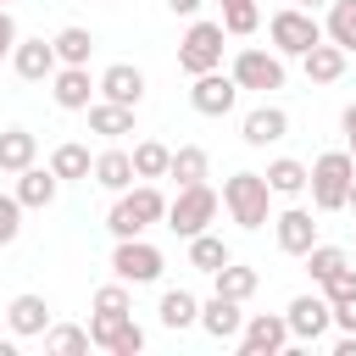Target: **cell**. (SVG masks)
<instances>
[{
	"mask_svg": "<svg viewBox=\"0 0 356 356\" xmlns=\"http://www.w3.org/2000/svg\"><path fill=\"white\" fill-rule=\"evenodd\" d=\"M156 217H167V195H161V189H150V184H139V189L117 195V206H111L106 228H111L117 239H134V234H139V228H150Z\"/></svg>",
	"mask_w": 356,
	"mask_h": 356,
	"instance_id": "cell-1",
	"label": "cell"
},
{
	"mask_svg": "<svg viewBox=\"0 0 356 356\" xmlns=\"http://www.w3.org/2000/svg\"><path fill=\"white\" fill-rule=\"evenodd\" d=\"M217 217V189L200 178V184H178V195L167 200V222H172V234H184V239H195V234H206V222Z\"/></svg>",
	"mask_w": 356,
	"mask_h": 356,
	"instance_id": "cell-2",
	"label": "cell"
},
{
	"mask_svg": "<svg viewBox=\"0 0 356 356\" xmlns=\"http://www.w3.org/2000/svg\"><path fill=\"white\" fill-rule=\"evenodd\" d=\"M267 195H273V184H267L261 172H234V178L222 184V206L234 211L239 228H261V222H267Z\"/></svg>",
	"mask_w": 356,
	"mask_h": 356,
	"instance_id": "cell-3",
	"label": "cell"
},
{
	"mask_svg": "<svg viewBox=\"0 0 356 356\" xmlns=\"http://www.w3.org/2000/svg\"><path fill=\"white\" fill-rule=\"evenodd\" d=\"M350 178H356V161H350L345 150L317 156V161H312V200H317L323 211L345 206V200H350Z\"/></svg>",
	"mask_w": 356,
	"mask_h": 356,
	"instance_id": "cell-4",
	"label": "cell"
},
{
	"mask_svg": "<svg viewBox=\"0 0 356 356\" xmlns=\"http://www.w3.org/2000/svg\"><path fill=\"white\" fill-rule=\"evenodd\" d=\"M222 22H189V33L178 39V67L184 72H211L222 61Z\"/></svg>",
	"mask_w": 356,
	"mask_h": 356,
	"instance_id": "cell-5",
	"label": "cell"
},
{
	"mask_svg": "<svg viewBox=\"0 0 356 356\" xmlns=\"http://www.w3.org/2000/svg\"><path fill=\"white\" fill-rule=\"evenodd\" d=\"M267 33H273V44H278L284 56H306V50H312V44L323 39L317 17H312V11H300V6H289V11H273Z\"/></svg>",
	"mask_w": 356,
	"mask_h": 356,
	"instance_id": "cell-6",
	"label": "cell"
},
{
	"mask_svg": "<svg viewBox=\"0 0 356 356\" xmlns=\"http://www.w3.org/2000/svg\"><path fill=\"white\" fill-rule=\"evenodd\" d=\"M111 267H117V278H122V284H150V278L161 273V250H156V245H145V239L134 234V239H117Z\"/></svg>",
	"mask_w": 356,
	"mask_h": 356,
	"instance_id": "cell-7",
	"label": "cell"
},
{
	"mask_svg": "<svg viewBox=\"0 0 356 356\" xmlns=\"http://www.w3.org/2000/svg\"><path fill=\"white\" fill-rule=\"evenodd\" d=\"M234 78H239V89H284V61L267 50H239Z\"/></svg>",
	"mask_w": 356,
	"mask_h": 356,
	"instance_id": "cell-8",
	"label": "cell"
},
{
	"mask_svg": "<svg viewBox=\"0 0 356 356\" xmlns=\"http://www.w3.org/2000/svg\"><path fill=\"white\" fill-rule=\"evenodd\" d=\"M234 95H239V78H222L217 67H211V72H195V89H189L195 111H206V117H222V111L234 106Z\"/></svg>",
	"mask_w": 356,
	"mask_h": 356,
	"instance_id": "cell-9",
	"label": "cell"
},
{
	"mask_svg": "<svg viewBox=\"0 0 356 356\" xmlns=\"http://www.w3.org/2000/svg\"><path fill=\"white\" fill-rule=\"evenodd\" d=\"M284 339H289V317L261 312V317H250V328H245L239 350H245V356H273V350H284Z\"/></svg>",
	"mask_w": 356,
	"mask_h": 356,
	"instance_id": "cell-10",
	"label": "cell"
},
{
	"mask_svg": "<svg viewBox=\"0 0 356 356\" xmlns=\"http://www.w3.org/2000/svg\"><path fill=\"white\" fill-rule=\"evenodd\" d=\"M328 317H334L328 295H295L289 300V334H300V339H317L328 328Z\"/></svg>",
	"mask_w": 356,
	"mask_h": 356,
	"instance_id": "cell-11",
	"label": "cell"
},
{
	"mask_svg": "<svg viewBox=\"0 0 356 356\" xmlns=\"http://www.w3.org/2000/svg\"><path fill=\"white\" fill-rule=\"evenodd\" d=\"M11 56H17V72H22V78H33V83H39V78H50V72H56V61H61V56H56V39H17V50H11Z\"/></svg>",
	"mask_w": 356,
	"mask_h": 356,
	"instance_id": "cell-12",
	"label": "cell"
},
{
	"mask_svg": "<svg viewBox=\"0 0 356 356\" xmlns=\"http://www.w3.org/2000/svg\"><path fill=\"white\" fill-rule=\"evenodd\" d=\"M100 89H106V100L139 106V100H145V72H139V67H128V61H117V67H106V72H100Z\"/></svg>",
	"mask_w": 356,
	"mask_h": 356,
	"instance_id": "cell-13",
	"label": "cell"
},
{
	"mask_svg": "<svg viewBox=\"0 0 356 356\" xmlns=\"http://www.w3.org/2000/svg\"><path fill=\"white\" fill-rule=\"evenodd\" d=\"M278 222V245L289 250V256H306L312 245H317V222H312V211H284V217H273Z\"/></svg>",
	"mask_w": 356,
	"mask_h": 356,
	"instance_id": "cell-14",
	"label": "cell"
},
{
	"mask_svg": "<svg viewBox=\"0 0 356 356\" xmlns=\"http://www.w3.org/2000/svg\"><path fill=\"white\" fill-rule=\"evenodd\" d=\"M6 317H11V334H44L50 306H44V295H11Z\"/></svg>",
	"mask_w": 356,
	"mask_h": 356,
	"instance_id": "cell-15",
	"label": "cell"
},
{
	"mask_svg": "<svg viewBox=\"0 0 356 356\" xmlns=\"http://www.w3.org/2000/svg\"><path fill=\"white\" fill-rule=\"evenodd\" d=\"M200 323H206V334H217V339H234V334H239V300L217 289V295L200 306Z\"/></svg>",
	"mask_w": 356,
	"mask_h": 356,
	"instance_id": "cell-16",
	"label": "cell"
},
{
	"mask_svg": "<svg viewBox=\"0 0 356 356\" xmlns=\"http://www.w3.org/2000/svg\"><path fill=\"white\" fill-rule=\"evenodd\" d=\"M345 56H350L345 44H334V39L323 44V39H317V44L306 50V78H317V83H334V78L345 72Z\"/></svg>",
	"mask_w": 356,
	"mask_h": 356,
	"instance_id": "cell-17",
	"label": "cell"
},
{
	"mask_svg": "<svg viewBox=\"0 0 356 356\" xmlns=\"http://www.w3.org/2000/svg\"><path fill=\"white\" fill-rule=\"evenodd\" d=\"M284 128H289V117L278 106H256L245 117V145H273V139H284Z\"/></svg>",
	"mask_w": 356,
	"mask_h": 356,
	"instance_id": "cell-18",
	"label": "cell"
},
{
	"mask_svg": "<svg viewBox=\"0 0 356 356\" xmlns=\"http://www.w3.org/2000/svg\"><path fill=\"white\" fill-rule=\"evenodd\" d=\"M139 172H134V156L128 150H100L95 156V184H106V189H128Z\"/></svg>",
	"mask_w": 356,
	"mask_h": 356,
	"instance_id": "cell-19",
	"label": "cell"
},
{
	"mask_svg": "<svg viewBox=\"0 0 356 356\" xmlns=\"http://www.w3.org/2000/svg\"><path fill=\"white\" fill-rule=\"evenodd\" d=\"M89 89H95V83H89V67H72V61H67V67L56 72V100H61L67 111L89 106Z\"/></svg>",
	"mask_w": 356,
	"mask_h": 356,
	"instance_id": "cell-20",
	"label": "cell"
},
{
	"mask_svg": "<svg viewBox=\"0 0 356 356\" xmlns=\"http://www.w3.org/2000/svg\"><path fill=\"white\" fill-rule=\"evenodd\" d=\"M89 128H95V134H128V128H134V106H122V100H95V106H89Z\"/></svg>",
	"mask_w": 356,
	"mask_h": 356,
	"instance_id": "cell-21",
	"label": "cell"
},
{
	"mask_svg": "<svg viewBox=\"0 0 356 356\" xmlns=\"http://www.w3.org/2000/svg\"><path fill=\"white\" fill-rule=\"evenodd\" d=\"M17 200L22 206H50L56 200V167H22V184H17Z\"/></svg>",
	"mask_w": 356,
	"mask_h": 356,
	"instance_id": "cell-22",
	"label": "cell"
},
{
	"mask_svg": "<svg viewBox=\"0 0 356 356\" xmlns=\"http://www.w3.org/2000/svg\"><path fill=\"white\" fill-rule=\"evenodd\" d=\"M0 167H6V172L33 167V134H28V128H6V134H0Z\"/></svg>",
	"mask_w": 356,
	"mask_h": 356,
	"instance_id": "cell-23",
	"label": "cell"
},
{
	"mask_svg": "<svg viewBox=\"0 0 356 356\" xmlns=\"http://www.w3.org/2000/svg\"><path fill=\"white\" fill-rule=\"evenodd\" d=\"M267 184H273V195H300L306 184H312V167H300V161H273L267 167Z\"/></svg>",
	"mask_w": 356,
	"mask_h": 356,
	"instance_id": "cell-24",
	"label": "cell"
},
{
	"mask_svg": "<svg viewBox=\"0 0 356 356\" xmlns=\"http://www.w3.org/2000/svg\"><path fill=\"white\" fill-rule=\"evenodd\" d=\"M167 161H172V150H167L161 139H139V145H134V172H139V178H161Z\"/></svg>",
	"mask_w": 356,
	"mask_h": 356,
	"instance_id": "cell-25",
	"label": "cell"
},
{
	"mask_svg": "<svg viewBox=\"0 0 356 356\" xmlns=\"http://www.w3.org/2000/svg\"><path fill=\"white\" fill-rule=\"evenodd\" d=\"M222 261H234L222 239H211V234H195V239H189V267H200V273H217Z\"/></svg>",
	"mask_w": 356,
	"mask_h": 356,
	"instance_id": "cell-26",
	"label": "cell"
},
{
	"mask_svg": "<svg viewBox=\"0 0 356 356\" xmlns=\"http://www.w3.org/2000/svg\"><path fill=\"white\" fill-rule=\"evenodd\" d=\"M156 312H161V323H167V328H184V323H195V317H200V306H195V295H189V289H167Z\"/></svg>",
	"mask_w": 356,
	"mask_h": 356,
	"instance_id": "cell-27",
	"label": "cell"
},
{
	"mask_svg": "<svg viewBox=\"0 0 356 356\" xmlns=\"http://www.w3.org/2000/svg\"><path fill=\"white\" fill-rule=\"evenodd\" d=\"M328 39L345 44V50H356V0H334L328 6Z\"/></svg>",
	"mask_w": 356,
	"mask_h": 356,
	"instance_id": "cell-28",
	"label": "cell"
},
{
	"mask_svg": "<svg viewBox=\"0 0 356 356\" xmlns=\"http://www.w3.org/2000/svg\"><path fill=\"white\" fill-rule=\"evenodd\" d=\"M50 167H56V178H89V172H95V161H89L83 145H56Z\"/></svg>",
	"mask_w": 356,
	"mask_h": 356,
	"instance_id": "cell-29",
	"label": "cell"
},
{
	"mask_svg": "<svg viewBox=\"0 0 356 356\" xmlns=\"http://www.w3.org/2000/svg\"><path fill=\"white\" fill-rule=\"evenodd\" d=\"M167 172H172L178 184H200V178H206V150H200V145H184V150H172Z\"/></svg>",
	"mask_w": 356,
	"mask_h": 356,
	"instance_id": "cell-30",
	"label": "cell"
},
{
	"mask_svg": "<svg viewBox=\"0 0 356 356\" xmlns=\"http://www.w3.org/2000/svg\"><path fill=\"white\" fill-rule=\"evenodd\" d=\"M217 289H222V295H234V300H245V295H256V267H239V261H222V267H217Z\"/></svg>",
	"mask_w": 356,
	"mask_h": 356,
	"instance_id": "cell-31",
	"label": "cell"
},
{
	"mask_svg": "<svg viewBox=\"0 0 356 356\" xmlns=\"http://www.w3.org/2000/svg\"><path fill=\"white\" fill-rule=\"evenodd\" d=\"M89 50H95V39H89V28H61V33H56V56H61V61H72V67H83V61H89Z\"/></svg>",
	"mask_w": 356,
	"mask_h": 356,
	"instance_id": "cell-32",
	"label": "cell"
},
{
	"mask_svg": "<svg viewBox=\"0 0 356 356\" xmlns=\"http://www.w3.org/2000/svg\"><path fill=\"white\" fill-rule=\"evenodd\" d=\"M339 267H345V250H339V245H312V250H306V273H312L317 284H328Z\"/></svg>",
	"mask_w": 356,
	"mask_h": 356,
	"instance_id": "cell-33",
	"label": "cell"
},
{
	"mask_svg": "<svg viewBox=\"0 0 356 356\" xmlns=\"http://www.w3.org/2000/svg\"><path fill=\"white\" fill-rule=\"evenodd\" d=\"M256 22H261L256 0H222V28L228 33H256Z\"/></svg>",
	"mask_w": 356,
	"mask_h": 356,
	"instance_id": "cell-34",
	"label": "cell"
},
{
	"mask_svg": "<svg viewBox=\"0 0 356 356\" xmlns=\"http://www.w3.org/2000/svg\"><path fill=\"white\" fill-rule=\"evenodd\" d=\"M56 356H78V350H89L95 339H89V328H72V323H61V328H50V339H44Z\"/></svg>",
	"mask_w": 356,
	"mask_h": 356,
	"instance_id": "cell-35",
	"label": "cell"
},
{
	"mask_svg": "<svg viewBox=\"0 0 356 356\" xmlns=\"http://www.w3.org/2000/svg\"><path fill=\"white\" fill-rule=\"evenodd\" d=\"M122 323H128V312H95V323H89V339L111 350V339L122 334Z\"/></svg>",
	"mask_w": 356,
	"mask_h": 356,
	"instance_id": "cell-36",
	"label": "cell"
},
{
	"mask_svg": "<svg viewBox=\"0 0 356 356\" xmlns=\"http://www.w3.org/2000/svg\"><path fill=\"white\" fill-rule=\"evenodd\" d=\"M22 228V200L17 195H0V245H11Z\"/></svg>",
	"mask_w": 356,
	"mask_h": 356,
	"instance_id": "cell-37",
	"label": "cell"
},
{
	"mask_svg": "<svg viewBox=\"0 0 356 356\" xmlns=\"http://www.w3.org/2000/svg\"><path fill=\"white\" fill-rule=\"evenodd\" d=\"M95 312H128V289L122 284H100L95 289Z\"/></svg>",
	"mask_w": 356,
	"mask_h": 356,
	"instance_id": "cell-38",
	"label": "cell"
},
{
	"mask_svg": "<svg viewBox=\"0 0 356 356\" xmlns=\"http://www.w3.org/2000/svg\"><path fill=\"white\" fill-rule=\"evenodd\" d=\"M323 295H328V306H334V300H345V295H356V273H350V261H345V267L323 284Z\"/></svg>",
	"mask_w": 356,
	"mask_h": 356,
	"instance_id": "cell-39",
	"label": "cell"
},
{
	"mask_svg": "<svg viewBox=\"0 0 356 356\" xmlns=\"http://www.w3.org/2000/svg\"><path fill=\"white\" fill-rule=\"evenodd\" d=\"M17 50V22H11V11L0 6V56H11Z\"/></svg>",
	"mask_w": 356,
	"mask_h": 356,
	"instance_id": "cell-40",
	"label": "cell"
},
{
	"mask_svg": "<svg viewBox=\"0 0 356 356\" xmlns=\"http://www.w3.org/2000/svg\"><path fill=\"white\" fill-rule=\"evenodd\" d=\"M334 317H339V323H345V328L356 334V295H345V300H334Z\"/></svg>",
	"mask_w": 356,
	"mask_h": 356,
	"instance_id": "cell-41",
	"label": "cell"
},
{
	"mask_svg": "<svg viewBox=\"0 0 356 356\" xmlns=\"http://www.w3.org/2000/svg\"><path fill=\"white\" fill-rule=\"evenodd\" d=\"M339 128H345V134H350V139H356V100H350V106H345V111H339Z\"/></svg>",
	"mask_w": 356,
	"mask_h": 356,
	"instance_id": "cell-42",
	"label": "cell"
},
{
	"mask_svg": "<svg viewBox=\"0 0 356 356\" xmlns=\"http://www.w3.org/2000/svg\"><path fill=\"white\" fill-rule=\"evenodd\" d=\"M334 356H356V334H350V339H339V345H334Z\"/></svg>",
	"mask_w": 356,
	"mask_h": 356,
	"instance_id": "cell-43",
	"label": "cell"
},
{
	"mask_svg": "<svg viewBox=\"0 0 356 356\" xmlns=\"http://www.w3.org/2000/svg\"><path fill=\"white\" fill-rule=\"evenodd\" d=\"M167 6H172V11H195L200 0H167Z\"/></svg>",
	"mask_w": 356,
	"mask_h": 356,
	"instance_id": "cell-44",
	"label": "cell"
},
{
	"mask_svg": "<svg viewBox=\"0 0 356 356\" xmlns=\"http://www.w3.org/2000/svg\"><path fill=\"white\" fill-rule=\"evenodd\" d=\"M345 206H356V178H350V200H345Z\"/></svg>",
	"mask_w": 356,
	"mask_h": 356,
	"instance_id": "cell-45",
	"label": "cell"
},
{
	"mask_svg": "<svg viewBox=\"0 0 356 356\" xmlns=\"http://www.w3.org/2000/svg\"><path fill=\"white\" fill-rule=\"evenodd\" d=\"M350 161H356V139H350Z\"/></svg>",
	"mask_w": 356,
	"mask_h": 356,
	"instance_id": "cell-46",
	"label": "cell"
},
{
	"mask_svg": "<svg viewBox=\"0 0 356 356\" xmlns=\"http://www.w3.org/2000/svg\"><path fill=\"white\" fill-rule=\"evenodd\" d=\"M300 6H317V0H300Z\"/></svg>",
	"mask_w": 356,
	"mask_h": 356,
	"instance_id": "cell-47",
	"label": "cell"
},
{
	"mask_svg": "<svg viewBox=\"0 0 356 356\" xmlns=\"http://www.w3.org/2000/svg\"><path fill=\"white\" fill-rule=\"evenodd\" d=\"M0 6H6V0H0Z\"/></svg>",
	"mask_w": 356,
	"mask_h": 356,
	"instance_id": "cell-48",
	"label": "cell"
}]
</instances>
